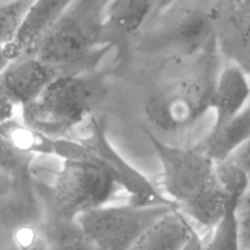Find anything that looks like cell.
Wrapping results in <instances>:
<instances>
[{
	"mask_svg": "<svg viewBox=\"0 0 250 250\" xmlns=\"http://www.w3.org/2000/svg\"><path fill=\"white\" fill-rule=\"evenodd\" d=\"M144 133L161 166V185L171 203L192 222L211 229L222 216L226 197L220 187L215 161L200 146H177Z\"/></svg>",
	"mask_w": 250,
	"mask_h": 250,
	"instance_id": "obj_1",
	"label": "cell"
},
{
	"mask_svg": "<svg viewBox=\"0 0 250 250\" xmlns=\"http://www.w3.org/2000/svg\"><path fill=\"white\" fill-rule=\"evenodd\" d=\"M107 1L76 0L27 55H34L61 76L85 73L112 46L105 43L103 33Z\"/></svg>",
	"mask_w": 250,
	"mask_h": 250,
	"instance_id": "obj_2",
	"label": "cell"
},
{
	"mask_svg": "<svg viewBox=\"0 0 250 250\" xmlns=\"http://www.w3.org/2000/svg\"><path fill=\"white\" fill-rule=\"evenodd\" d=\"M105 97L100 77L85 73L54 78L37 99L21 107L26 126L53 139H60L80 126Z\"/></svg>",
	"mask_w": 250,
	"mask_h": 250,
	"instance_id": "obj_3",
	"label": "cell"
},
{
	"mask_svg": "<svg viewBox=\"0 0 250 250\" xmlns=\"http://www.w3.org/2000/svg\"><path fill=\"white\" fill-rule=\"evenodd\" d=\"M126 187L115 166L92 155L66 156L51 185L55 216L76 220L80 215L114 203Z\"/></svg>",
	"mask_w": 250,
	"mask_h": 250,
	"instance_id": "obj_4",
	"label": "cell"
},
{
	"mask_svg": "<svg viewBox=\"0 0 250 250\" xmlns=\"http://www.w3.org/2000/svg\"><path fill=\"white\" fill-rule=\"evenodd\" d=\"M177 209L171 202L110 204L76 217L97 250H128L156 221Z\"/></svg>",
	"mask_w": 250,
	"mask_h": 250,
	"instance_id": "obj_5",
	"label": "cell"
},
{
	"mask_svg": "<svg viewBox=\"0 0 250 250\" xmlns=\"http://www.w3.org/2000/svg\"><path fill=\"white\" fill-rule=\"evenodd\" d=\"M217 75L211 77L209 72L198 81L183 83L173 94L151 97L146 104L149 119L163 129L182 128L194 122L210 109Z\"/></svg>",
	"mask_w": 250,
	"mask_h": 250,
	"instance_id": "obj_6",
	"label": "cell"
},
{
	"mask_svg": "<svg viewBox=\"0 0 250 250\" xmlns=\"http://www.w3.org/2000/svg\"><path fill=\"white\" fill-rule=\"evenodd\" d=\"M59 76L61 75L56 68L34 55H22L12 61L0 76V93L21 109L37 99Z\"/></svg>",
	"mask_w": 250,
	"mask_h": 250,
	"instance_id": "obj_7",
	"label": "cell"
},
{
	"mask_svg": "<svg viewBox=\"0 0 250 250\" xmlns=\"http://www.w3.org/2000/svg\"><path fill=\"white\" fill-rule=\"evenodd\" d=\"M250 104V78L238 63L229 62L219 71L210 109L214 122L208 136L217 133Z\"/></svg>",
	"mask_w": 250,
	"mask_h": 250,
	"instance_id": "obj_8",
	"label": "cell"
},
{
	"mask_svg": "<svg viewBox=\"0 0 250 250\" xmlns=\"http://www.w3.org/2000/svg\"><path fill=\"white\" fill-rule=\"evenodd\" d=\"M76 0H34L12 42L19 56L31 54L34 46L66 14Z\"/></svg>",
	"mask_w": 250,
	"mask_h": 250,
	"instance_id": "obj_9",
	"label": "cell"
},
{
	"mask_svg": "<svg viewBox=\"0 0 250 250\" xmlns=\"http://www.w3.org/2000/svg\"><path fill=\"white\" fill-rule=\"evenodd\" d=\"M158 0H109L104 9L103 33L105 43L115 45V38H125L139 31Z\"/></svg>",
	"mask_w": 250,
	"mask_h": 250,
	"instance_id": "obj_10",
	"label": "cell"
},
{
	"mask_svg": "<svg viewBox=\"0 0 250 250\" xmlns=\"http://www.w3.org/2000/svg\"><path fill=\"white\" fill-rule=\"evenodd\" d=\"M192 225L183 212L173 209L149 227L128 250H181Z\"/></svg>",
	"mask_w": 250,
	"mask_h": 250,
	"instance_id": "obj_11",
	"label": "cell"
},
{
	"mask_svg": "<svg viewBox=\"0 0 250 250\" xmlns=\"http://www.w3.org/2000/svg\"><path fill=\"white\" fill-rule=\"evenodd\" d=\"M250 141V104L217 133L207 136L202 143L210 158L217 161L233 156Z\"/></svg>",
	"mask_w": 250,
	"mask_h": 250,
	"instance_id": "obj_12",
	"label": "cell"
},
{
	"mask_svg": "<svg viewBox=\"0 0 250 250\" xmlns=\"http://www.w3.org/2000/svg\"><path fill=\"white\" fill-rule=\"evenodd\" d=\"M43 229L48 250H97L76 220L55 216Z\"/></svg>",
	"mask_w": 250,
	"mask_h": 250,
	"instance_id": "obj_13",
	"label": "cell"
},
{
	"mask_svg": "<svg viewBox=\"0 0 250 250\" xmlns=\"http://www.w3.org/2000/svg\"><path fill=\"white\" fill-rule=\"evenodd\" d=\"M216 178L226 197V202L241 203L250 192L248 172L232 158L215 163Z\"/></svg>",
	"mask_w": 250,
	"mask_h": 250,
	"instance_id": "obj_14",
	"label": "cell"
},
{
	"mask_svg": "<svg viewBox=\"0 0 250 250\" xmlns=\"http://www.w3.org/2000/svg\"><path fill=\"white\" fill-rule=\"evenodd\" d=\"M239 203L226 202V208L211 229V236L208 241L211 250H241V241H239V226L237 209Z\"/></svg>",
	"mask_w": 250,
	"mask_h": 250,
	"instance_id": "obj_15",
	"label": "cell"
},
{
	"mask_svg": "<svg viewBox=\"0 0 250 250\" xmlns=\"http://www.w3.org/2000/svg\"><path fill=\"white\" fill-rule=\"evenodd\" d=\"M34 0H0V45L12 43Z\"/></svg>",
	"mask_w": 250,
	"mask_h": 250,
	"instance_id": "obj_16",
	"label": "cell"
},
{
	"mask_svg": "<svg viewBox=\"0 0 250 250\" xmlns=\"http://www.w3.org/2000/svg\"><path fill=\"white\" fill-rule=\"evenodd\" d=\"M12 250H48L45 233L33 224L21 225L12 232Z\"/></svg>",
	"mask_w": 250,
	"mask_h": 250,
	"instance_id": "obj_17",
	"label": "cell"
},
{
	"mask_svg": "<svg viewBox=\"0 0 250 250\" xmlns=\"http://www.w3.org/2000/svg\"><path fill=\"white\" fill-rule=\"evenodd\" d=\"M241 250H250V192L243 198L237 209Z\"/></svg>",
	"mask_w": 250,
	"mask_h": 250,
	"instance_id": "obj_18",
	"label": "cell"
},
{
	"mask_svg": "<svg viewBox=\"0 0 250 250\" xmlns=\"http://www.w3.org/2000/svg\"><path fill=\"white\" fill-rule=\"evenodd\" d=\"M181 250H211L210 249L208 241H205V238H203L202 234L199 233V231L197 229L195 225L193 224L190 227L189 236H188L187 241L183 244L182 249Z\"/></svg>",
	"mask_w": 250,
	"mask_h": 250,
	"instance_id": "obj_19",
	"label": "cell"
},
{
	"mask_svg": "<svg viewBox=\"0 0 250 250\" xmlns=\"http://www.w3.org/2000/svg\"><path fill=\"white\" fill-rule=\"evenodd\" d=\"M17 109L19 106L10 98L0 93V126L12 121L16 116Z\"/></svg>",
	"mask_w": 250,
	"mask_h": 250,
	"instance_id": "obj_20",
	"label": "cell"
},
{
	"mask_svg": "<svg viewBox=\"0 0 250 250\" xmlns=\"http://www.w3.org/2000/svg\"><path fill=\"white\" fill-rule=\"evenodd\" d=\"M19 54L15 50L14 45L11 43L5 44V45H0V76L4 73L7 66L12 62L14 60L19 59Z\"/></svg>",
	"mask_w": 250,
	"mask_h": 250,
	"instance_id": "obj_21",
	"label": "cell"
},
{
	"mask_svg": "<svg viewBox=\"0 0 250 250\" xmlns=\"http://www.w3.org/2000/svg\"><path fill=\"white\" fill-rule=\"evenodd\" d=\"M233 160H236L242 167H244V170L248 172L249 178H250V141L246 146H242L233 156H231Z\"/></svg>",
	"mask_w": 250,
	"mask_h": 250,
	"instance_id": "obj_22",
	"label": "cell"
},
{
	"mask_svg": "<svg viewBox=\"0 0 250 250\" xmlns=\"http://www.w3.org/2000/svg\"><path fill=\"white\" fill-rule=\"evenodd\" d=\"M11 176H10L9 171L0 167V200L9 194L10 189H11Z\"/></svg>",
	"mask_w": 250,
	"mask_h": 250,
	"instance_id": "obj_23",
	"label": "cell"
},
{
	"mask_svg": "<svg viewBox=\"0 0 250 250\" xmlns=\"http://www.w3.org/2000/svg\"><path fill=\"white\" fill-rule=\"evenodd\" d=\"M172 1H175V0H158V4H156L155 10H158V11L164 10L165 7H167Z\"/></svg>",
	"mask_w": 250,
	"mask_h": 250,
	"instance_id": "obj_24",
	"label": "cell"
}]
</instances>
